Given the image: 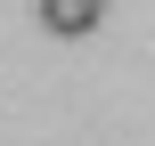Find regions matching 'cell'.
<instances>
[{"instance_id":"cell-1","label":"cell","mask_w":155,"mask_h":146,"mask_svg":"<svg viewBox=\"0 0 155 146\" xmlns=\"http://www.w3.org/2000/svg\"><path fill=\"white\" fill-rule=\"evenodd\" d=\"M98 8L106 0H41V24L57 41H82V33H98Z\"/></svg>"}]
</instances>
